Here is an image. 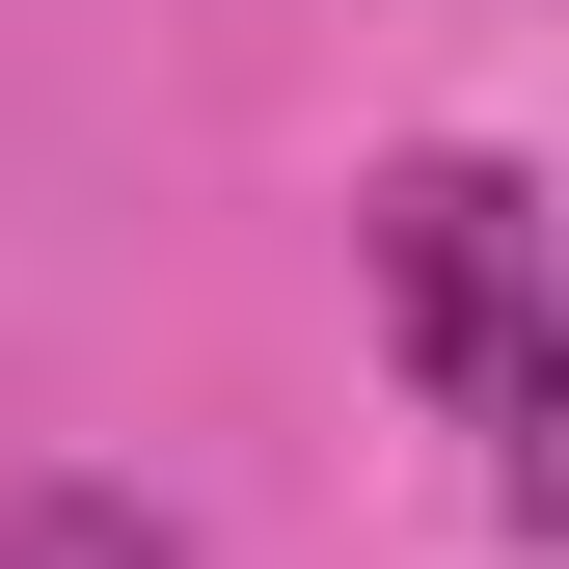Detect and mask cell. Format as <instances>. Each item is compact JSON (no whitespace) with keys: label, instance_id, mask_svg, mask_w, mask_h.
I'll use <instances>...</instances> for the list:
<instances>
[{"label":"cell","instance_id":"obj_1","mask_svg":"<svg viewBox=\"0 0 569 569\" xmlns=\"http://www.w3.org/2000/svg\"><path fill=\"white\" fill-rule=\"evenodd\" d=\"M380 326L407 380H435V435L488 461V516H569V352H542V190L488 163V136H435V163H380Z\"/></svg>","mask_w":569,"mask_h":569},{"label":"cell","instance_id":"obj_2","mask_svg":"<svg viewBox=\"0 0 569 569\" xmlns=\"http://www.w3.org/2000/svg\"><path fill=\"white\" fill-rule=\"evenodd\" d=\"M0 569H190L136 488H0Z\"/></svg>","mask_w":569,"mask_h":569}]
</instances>
